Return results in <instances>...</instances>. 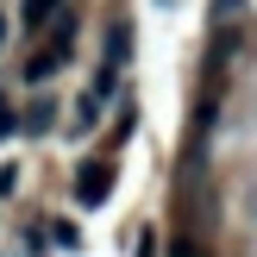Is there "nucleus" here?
Wrapping results in <instances>:
<instances>
[{"label":"nucleus","instance_id":"nucleus-1","mask_svg":"<svg viewBox=\"0 0 257 257\" xmlns=\"http://www.w3.org/2000/svg\"><path fill=\"white\" fill-rule=\"evenodd\" d=\"M113 195V170H107V163H82V170H75V201H82V207H100V201H107Z\"/></svg>","mask_w":257,"mask_h":257},{"label":"nucleus","instance_id":"nucleus-2","mask_svg":"<svg viewBox=\"0 0 257 257\" xmlns=\"http://www.w3.org/2000/svg\"><path fill=\"white\" fill-rule=\"evenodd\" d=\"M57 7H63V0H19V38H38Z\"/></svg>","mask_w":257,"mask_h":257},{"label":"nucleus","instance_id":"nucleus-3","mask_svg":"<svg viewBox=\"0 0 257 257\" xmlns=\"http://www.w3.org/2000/svg\"><path fill=\"white\" fill-rule=\"evenodd\" d=\"M125 57H132V19H113V32H107V69H119Z\"/></svg>","mask_w":257,"mask_h":257},{"label":"nucleus","instance_id":"nucleus-4","mask_svg":"<svg viewBox=\"0 0 257 257\" xmlns=\"http://www.w3.org/2000/svg\"><path fill=\"white\" fill-rule=\"evenodd\" d=\"M94 119H100V94H82V100H75V125H69V132H94Z\"/></svg>","mask_w":257,"mask_h":257},{"label":"nucleus","instance_id":"nucleus-5","mask_svg":"<svg viewBox=\"0 0 257 257\" xmlns=\"http://www.w3.org/2000/svg\"><path fill=\"white\" fill-rule=\"evenodd\" d=\"M50 119H57V107H50V100H32V113H25V132H50Z\"/></svg>","mask_w":257,"mask_h":257},{"label":"nucleus","instance_id":"nucleus-6","mask_svg":"<svg viewBox=\"0 0 257 257\" xmlns=\"http://www.w3.org/2000/svg\"><path fill=\"white\" fill-rule=\"evenodd\" d=\"M132 125H138V100H125L119 119H113V145H125V138H132Z\"/></svg>","mask_w":257,"mask_h":257},{"label":"nucleus","instance_id":"nucleus-7","mask_svg":"<svg viewBox=\"0 0 257 257\" xmlns=\"http://www.w3.org/2000/svg\"><path fill=\"white\" fill-rule=\"evenodd\" d=\"M50 238H57V245H69V251H75V245H82V232H75V226H69V220H50Z\"/></svg>","mask_w":257,"mask_h":257},{"label":"nucleus","instance_id":"nucleus-8","mask_svg":"<svg viewBox=\"0 0 257 257\" xmlns=\"http://www.w3.org/2000/svg\"><path fill=\"white\" fill-rule=\"evenodd\" d=\"M13 188H19V163H0V201H7Z\"/></svg>","mask_w":257,"mask_h":257},{"label":"nucleus","instance_id":"nucleus-9","mask_svg":"<svg viewBox=\"0 0 257 257\" xmlns=\"http://www.w3.org/2000/svg\"><path fill=\"white\" fill-rule=\"evenodd\" d=\"M170 257H207V251H201L195 238H170Z\"/></svg>","mask_w":257,"mask_h":257},{"label":"nucleus","instance_id":"nucleus-10","mask_svg":"<svg viewBox=\"0 0 257 257\" xmlns=\"http://www.w3.org/2000/svg\"><path fill=\"white\" fill-rule=\"evenodd\" d=\"M13 132V107H7V94H0V138Z\"/></svg>","mask_w":257,"mask_h":257}]
</instances>
